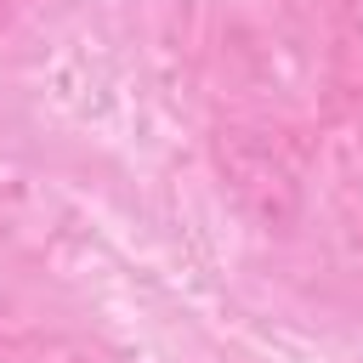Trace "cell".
Returning <instances> with one entry per match:
<instances>
[{"instance_id":"cell-1","label":"cell","mask_w":363,"mask_h":363,"mask_svg":"<svg viewBox=\"0 0 363 363\" xmlns=\"http://www.w3.org/2000/svg\"><path fill=\"white\" fill-rule=\"evenodd\" d=\"M221 176L233 182L238 204H244L255 221H267V227H278V233L295 221V204H301L295 176H289V164H284L261 136L227 130V136H221Z\"/></svg>"},{"instance_id":"cell-2","label":"cell","mask_w":363,"mask_h":363,"mask_svg":"<svg viewBox=\"0 0 363 363\" xmlns=\"http://www.w3.org/2000/svg\"><path fill=\"white\" fill-rule=\"evenodd\" d=\"M340 6H346V17H352V28L363 34V0H340Z\"/></svg>"}]
</instances>
